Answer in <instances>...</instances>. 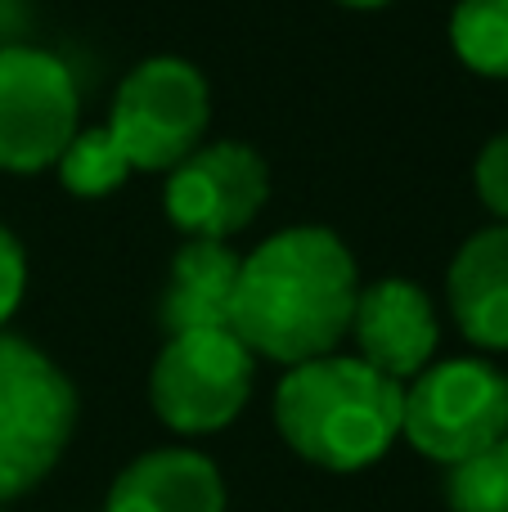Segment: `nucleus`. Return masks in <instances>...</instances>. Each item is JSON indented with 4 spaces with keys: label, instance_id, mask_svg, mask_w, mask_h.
Returning a JSON list of instances; mask_svg holds the SVG:
<instances>
[{
    "label": "nucleus",
    "instance_id": "f257e3e1",
    "mask_svg": "<svg viewBox=\"0 0 508 512\" xmlns=\"http://www.w3.org/2000/svg\"><path fill=\"white\" fill-rule=\"evenodd\" d=\"M360 297L351 248L324 225H293L243 256L230 333L270 364H306L347 342Z\"/></svg>",
    "mask_w": 508,
    "mask_h": 512
},
{
    "label": "nucleus",
    "instance_id": "f03ea898",
    "mask_svg": "<svg viewBox=\"0 0 508 512\" xmlns=\"http://www.w3.org/2000/svg\"><path fill=\"white\" fill-rule=\"evenodd\" d=\"M405 387L360 355H320L284 369L275 432L297 459L324 472H365L401 441Z\"/></svg>",
    "mask_w": 508,
    "mask_h": 512
},
{
    "label": "nucleus",
    "instance_id": "7ed1b4c3",
    "mask_svg": "<svg viewBox=\"0 0 508 512\" xmlns=\"http://www.w3.org/2000/svg\"><path fill=\"white\" fill-rule=\"evenodd\" d=\"M81 396L36 342L0 328V508L32 495L77 436Z\"/></svg>",
    "mask_w": 508,
    "mask_h": 512
},
{
    "label": "nucleus",
    "instance_id": "20e7f679",
    "mask_svg": "<svg viewBox=\"0 0 508 512\" xmlns=\"http://www.w3.org/2000/svg\"><path fill=\"white\" fill-rule=\"evenodd\" d=\"M401 436L441 468L500 450L508 436V373L482 355L432 360L405 382Z\"/></svg>",
    "mask_w": 508,
    "mask_h": 512
},
{
    "label": "nucleus",
    "instance_id": "39448f33",
    "mask_svg": "<svg viewBox=\"0 0 508 512\" xmlns=\"http://www.w3.org/2000/svg\"><path fill=\"white\" fill-rule=\"evenodd\" d=\"M257 355L230 328L171 333L149 369V405L176 436H216L248 409Z\"/></svg>",
    "mask_w": 508,
    "mask_h": 512
},
{
    "label": "nucleus",
    "instance_id": "423d86ee",
    "mask_svg": "<svg viewBox=\"0 0 508 512\" xmlns=\"http://www.w3.org/2000/svg\"><path fill=\"white\" fill-rule=\"evenodd\" d=\"M207 122H212V90L203 72L176 54H153L122 77L108 135L122 144L135 171L167 176L207 140Z\"/></svg>",
    "mask_w": 508,
    "mask_h": 512
},
{
    "label": "nucleus",
    "instance_id": "0eeeda50",
    "mask_svg": "<svg viewBox=\"0 0 508 512\" xmlns=\"http://www.w3.org/2000/svg\"><path fill=\"white\" fill-rule=\"evenodd\" d=\"M77 81L41 45H0V171L36 176L77 135Z\"/></svg>",
    "mask_w": 508,
    "mask_h": 512
},
{
    "label": "nucleus",
    "instance_id": "6e6552de",
    "mask_svg": "<svg viewBox=\"0 0 508 512\" xmlns=\"http://www.w3.org/2000/svg\"><path fill=\"white\" fill-rule=\"evenodd\" d=\"M270 198V171L257 149L239 140L198 144L167 171L162 207L185 239H234L257 221Z\"/></svg>",
    "mask_w": 508,
    "mask_h": 512
},
{
    "label": "nucleus",
    "instance_id": "1a4fd4ad",
    "mask_svg": "<svg viewBox=\"0 0 508 512\" xmlns=\"http://www.w3.org/2000/svg\"><path fill=\"white\" fill-rule=\"evenodd\" d=\"M347 337L356 342L360 360L405 387L437 360L441 319L428 288L414 279H374L360 283Z\"/></svg>",
    "mask_w": 508,
    "mask_h": 512
},
{
    "label": "nucleus",
    "instance_id": "9d476101",
    "mask_svg": "<svg viewBox=\"0 0 508 512\" xmlns=\"http://www.w3.org/2000/svg\"><path fill=\"white\" fill-rule=\"evenodd\" d=\"M225 477L194 445L144 450L113 477L104 512H225Z\"/></svg>",
    "mask_w": 508,
    "mask_h": 512
},
{
    "label": "nucleus",
    "instance_id": "9b49d317",
    "mask_svg": "<svg viewBox=\"0 0 508 512\" xmlns=\"http://www.w3.org/2000/svg\"><path fill=\"white\" fill-rule=\"evenodd\" d=\"M446 301L477 351H508V225L464 239L446 270Z\"/></svg>",
    "mask_w": 508,
    "mask_h": 512
},
{
    "label": "nucleus",
    "instance_id": "f8f14e48",
    "mask_svg": "<svg viewBox=\"0 0 508 512\" xmlns=\"http://www.w3.org/2000/svg\"><path fill=\"white\" fill-rule=\"evenodd\" d=\"M239 265L243 256L230 243L185 239V248L171 256L167 288H162V306H158L167 337L194 333V328H230Z\"/></svg>",
    "mask_w": 508,
    "mask_h": 512
},
{
    "label": "nucleus",
    "instance_id": "ddd939ff",
    "mask_svg": "<svg viewBox=\"0 0 508 512\" xmlns=\"http://www.w3.org/2000/svg\"><path fill=\"white\" fill-rule=\"evenodd\" d=\"M450 45L468 72L508 81V0H459L450 14Z\"/></svg>",
    "mask_w": 508,
    "mask_h": 512
},
{
    "label": "nucleus",
    "instance_id": "4468645a",
    "mask_svg": "<svg viewBox=\"0 0 508 512\" xmlns=\"http://www.w3.org/2000/svg\"><path fill=\"white\" fill-rule=\"evenodd\" d=\"M54 171H59V185L72 198H108L135 176V167L126 162L122 144L108 135V126L72 135L63 158L54 162Z\"/></svg>",
    "mask_w": 508,
    "mask_h": 512
},
{
    "label": "nucleus",
    "instance_id": "2eb2a0df",
    "mask_svg": "<svg viewBox=\"0 0 508 512\" xmlns=\"http://www.w3.org/2000/svg\"><path fill=\"white\" fill-rule=\"evenodd\" d=\"M446 508L450 512H508V463L500 450L473 454L446 468Z\"/></svg>",
    "mask_w": 508,
    "mask_h": 512
},
{
    "label": "nucleus",
    "instance_id": "dca6fc26",
    "mask_svg": "<svg viewBox=\"0 0 508 512\" xmlns=\"http://www.w3.org/2000/svg\"><path fill=\"white\" fill-rule=\"evenodd\" d=\"M473 185H477L482 207L495 216V225H508V131L482 144L477 167H473Z\"/></svg>",
    "mask_w": 508,
    "mask_h": 512
},
{
    "label": "nucleus",
    "instance_id": "f3484780",
    "mask_svg": "<svg viewBox=\"0 0 508 512\" xmlns=\"http://www.w3.org/2000/svg\"><path fill=\"white\" fill-rule=\"evenodd\" d=\"M23 292H27L23 243L14 239V230H9V225H0V328L14 319L18 306H23Z\"/></svg>",
    "mask_w": 508,
    "mask_h": 512
},
{
    "label": "nucleus",
    "instance_id": "a211bd4d",
    "mask_svg": "<svg viewBox=\"0 0 508 512\" xmlns=\"http://www.w3.org/2000/svg\"><path fill=\"white\" fill-rule=\"evenodd\" d=\"M338 5H347V9H383V5H392V0H338Z\"/></svg>",
    "mask_w": 508,
    "mask_h": 512
},
{
    "label": "nucleus",
    "instance_id": "6ab92c4d",
    "mask_svg": "<svg viewBox=\"0 0 508 512\" xmlns=\"http://www.w3.org/2000/svg\"><path fill=\"white\" fill-rule=\"evenodd\" d=\"M500 454H504V463H508V436H504V441H500Z\"/></svg>",
    "mask_w": 508,
    "mask_h": 512
},
{
    "label": "nucleus",
    "instance_id": "aec40b11",
    "mask_svg": "<svg viewBox=\"0 0 508 512\" xmlns=\"http://www.w3.org/2000/svg\"><path fill=\"white\" fill-rule=\"evenodd\" d=\"M0 512H5V508H0Z\"/></svg>",
    "mask_w": 508,
    "mask_h": 512
}]
</instances>
